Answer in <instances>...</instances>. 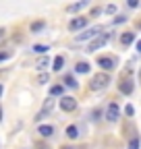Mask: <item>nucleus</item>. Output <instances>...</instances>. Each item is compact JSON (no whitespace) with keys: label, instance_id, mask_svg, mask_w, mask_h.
Masks as SVG:
<instances>
[{"label":"nucleus","instance_id":"f257e3e1","mask_svg":"<svg viewBox=\"0 0 141 149\" xmlns=\"http://www.w3.org/2000/svg\"><path fill=\"white\" fill-rule=\"evenodd\" d=\"M108 83H110V74L108 72H98L96 77L91 79V83H89V89L91 91H100V89L108 87Z\"/></svg>","mask_w":141,"mask_h":149},{"label":"nucleus","instance_id":"f03ea898","mask_svg":"<svg viewBox=\"0 0 141 149\" xmlns=\"http://www.w3.org/2000/svg\"><path fill=\"white\" fill-rule=\"evenodd\" d=\"M110 37H112V33H100L96 40H91L89 48H87V52H96V50H100L102 46H106V44L110 42Z\"/></svg>","mask_w":141,"mask_h":149},{"label":"nucleus","instance_id":"7ed1b4c3","mask_svg":"<svg viewBox=\"0 0 141 149\" xmlns=\"http://www.w3.org/2000/svg\"><path fill=\"white\" fill-rule=\"evenodd\" d=\"M77 108V100L70 97V95H62L60 97V110L62 112H73Z\"/></svg>","mask_w":141,"mask_h":149},{"label":"nucleus","instance_id":"20e7f679","mask_svg":"<svg viewBox=\"0 0 141 149\" xmlns=\"http://www.w3.org/2000/svg\"><path fill=\"white\" fill-rule=\"evenodd\" d=\"M98 64H100L104 70H114V68H116V58H112V56H100V58H98Z\"/></svg>","mask_w":141,"mask_h":149},{"label":"nucleus","instance_id":"39448f33","mask_svg":"<svg viewBox=\"0 0 141 149\" xmlns=\"http://www.w3.org/2000/svg\"><path fill=\"white\" fill-rule=\"evenodd\" d=\"M120 118V108H118V104H110L108 106V110H106V120H110V122H116Z\"/></svg>","mask_w":141,"mask_h":149},{"label":"nucleus","instance_id":"423d86ee","mask_svg":"<svg viewBox=\"0 0 141 149\" xmlns=\"http://www.w3.org/2000/svg\"><path fill=\"white\" fill-rule=\"evenodd\" d=\"M102 33V29H98V27H91V29H87V31H83L81 35H77V42H83V40H96V37Z\"/></svg>","mask_w":141,"mask_h":149},{"label":"nucleus","instance_id":"0eeeda50","mask_svg":"<svg viewBox=\"0 0 141 149\" xmlns=\"http://www.w3.org/2000/svg\"><path fill=\"white\" fill-rule=\"evenodd\" d=\"M118 91L125 93V95H131V93H133V83H131V79H122V81L118 83Z\"/></svg>","mask_w":141,"mask_h":149},{"label":"nucleus","instance_id":"6e6552de","mask_svg":"<svg viewBox=\"0 0 141 149\" xmlns=\"http://www.w3.org/2000/svg\"><path fill=\"white\" fill-rule=\"evenodd\" d=\"M85 25H87V19L81 17V19H73V21L68 23V29H70V31H79V29H83Z\"/></svg>","mask_w":141,"mask_h":149},{"label":"nucleus","instance_id":"1a4fd4ad","mask_svg":"<svg viewBox=\"0 0 141 149\" xmlns=\"http://www.w3.org/2000/svg\"><path fill=\"white\" fill-rule=\"evenodd\" d=\"M52 108H54V100H50V97H48V100L44 102V106H42V112H40L38 116H35V120H42V118L48 114V112H50Z\"/></svg>","mask_w":141,"mask_h":149},{"label":"nucleus","instance_id":"9d476101","mask_svg":"<svg viewBox=\"0 0 141 149\" xmlns=\"http://www.w3.org/2000/svg\"><path fill=\"white\" fill-rule=\"evenodd\" d=\"M38 133H40L42 137H52V135H54V126H52V124H42V126L38 128Z\"/></svg>","mask_w":141,"mask_h":149},{"label":"nucleus","instance_id":"9b49d317","mask_svg":"<svg viewBox=\"0 0 141 149\" xmlns=\"http://www.w3.org/2000/svg\"><path fill=\"white\" fill-rule=\"evenodd\" d=\"M133 42H135V33L127 31V33H122V35H120V44H122V46H131Z\"/></svg>","mask_w":141,"mask_h":149},{"label":"nucleus","instance_id":"f8f14e48","mask_svg":"<svg viewBox=\"0 0 141 149\" xmlns=\"http://www.w3.org/2000/svg\"><path fill=\"white\" fill-rule=\"evenodd\" d=\"M66 137H68V139H77V137H79V128H77L75 124L66 126Z\"/></svg>","mask_w":141,"mask_h":149},{"label":"nucleus","instance_id":"ddd939ff","mask_svg":"<svg viewBox=\"0 0 141 149\" xmlns=\"http://www.w3.org/2000/svg\"><path fill=\"white\" fill-rule=\"evenodd\" d=\"M75 72H81V74L89 72V64H87V62H77L75 64Z\"/></svg>","mask_w":141,"mask_h":149},{"label":"nucleus","instance_id":"4468645a","mask_svg":"<svg viewBox=\"0 0 141 149\" xmlns=\"http://www.w3.org/2000/svg\"><path fill=\"white\" fill-rule=\"evenodd\" d=\"M62 66H64V58H62V56H56L54 62H52V68H54V70H62Z\"/></svg>","mask_w":141,"mask_h":149},{"label":"nucleus","instance_id":"2eb2a0df","mask_svg":"<svg viewBox=\"0 0 141 149\" xmlns=\"http://www.w3.org/2000/svg\"><path fill=\"white\" fill-rule=\"evenodd\" d=\"M64 91V85H52L50 87V95H62Z\"/></svg>","mask_w":141,"mask_h":149},{"label":"nucleus","instance_id":"dca6fc26","mask_svg":"<svg viewBox=\"0 0 141 149\" xmlns=\"http://www.w3.org/2000/svg\"><path fill=\"white\" fill-rule=\"evenodd\" d=\"M31 50H33L35 54H46V52H48L50 48H48V46H44V44H35V46H33Z\"/></svg>","mask_w":141,"mask_h":149},{"label":"nucleus","instance_id":"f3484780","mask_svg":"<svg viewBox=\"0 0 141 149\" xmlns=\"http://www.w3.org/2000/svg\"><path fill=\"white\" fill-rule=\"evenodd\" d=\"M64 87H70V89H75V87H77V81H75L73 77H70V74H66V77H64Z\"/></svg>","mask_w":141,"mask_h":149},{"label":"nucleus","instance_id":"a211bd4d","mask_svg":"<svg viewBox=\"0 0 141 149\" xmlns=\"http://www.w3.org/2000/svg\"><path fill=\"white\" fill-rule=\"evenodd\" d=\"M44 27H46V23H44V21H35V23H31V31H33V33L42 31Z\"/></svg>","mask_w":141,"mask_h":149},{"label":"nucleus","instance_id":"6ab92c4d","mask_svg":"<svg viewBox=\"0 0 141 149\" xmlns=\"http://www.w3.org/2000/svg\"><path fill=\"white\" fill-rule=\"evenodd\" d=\"M48 64H50V58H48V56H44V58H40V60H38V64H35V66H38L40 70H44Z\"/></svg>","mask_w":141,"mask_h":149},{"label":"nucleus","instance_id":"aec40b11","mask_svg":"<svg viewBox=\"0 0 141 149\" xmlns=\"http://www.w3.org/2000/svg\"><path fill=\"white\" fill-rule=\"evenodd\" d=\"M83 6H87V2H77V4H70V6H68V10H70V13H75V10H81Z\"/></svg>","mask_w":141,"mask_h":149},{"label":"nucleus","instance_id":"412c9836","mask_svg":"<svg viewBox=\"0 0 141 149\" xmlns=\"http://www.w3.org/2000/svg\"><path fill=\"white\" fill-rule=\"evenodd\" d=\"M129 149H139V137H133L129 141Z\"/></svg>","mask_w":141,"mask_h":149},{"label":"nucleus","instance_id":"4be33fe9","mask_svg":"<svg viewBox=\"0 0 141 149\" xmlns=\"http://www.w3.org/2000/svg\"><path fill=\"white\" fill-rule=\"evenodd\" d=\"M10 56H13L10 52H0V62H2V60H8Z\"/></svg>","mask_w":141,"mask_h":149},{"label":"nucleus","instance_id":"5701e85b","mask_svg":"<svg viewBox=\"0 0 141 149\" xmlns=\"http://www.w3.org/2000/svg\"><path fill=\"white\" fill-rule=\"evenodd\" d=\"M106 13H110V15H114V13H116V6H114V4H108V6H106Z\"/></svg>","mask_w":141,"mask_h":149},{"label":"nucleus","instance_id":"b1692460","mask_svg":"<svg viewBox=\"0 0 141 149\" xmlns=\"http://www.w3.org/2000/svg\"><path fill=\"white\" fill-rule=\"evenodd\" d=\"M133 112H135L133 106H127V108H125V114H127V116H133Z\"/></svg>","mask_w":141,"mask_h":149},{"label":"nucleus","instance_id":"393cba45","mask_svg":"<svg viewBox=\"0 0 141 149\" xmlns=\"http://www.w3.org/2000/svg\"><path fill=\"white\" fill-rule=\"evenodd\" d=\"M48 79H50L48 74H40V79H38V81H40V83H48Z\"/></svg>","mask_w":141,"mask_h":149},{"label":"nucleus","instance_id":"a878e982","mask_svg":"<svg viewBox=\"0 0 141 149\" xmlns=\"http://www.w3.org/2000/svg\"><path fill=\"white\" fill-rule=\"evenodd\" d=\"M125 21H127V17H122V15H120V17H116V19H114V23H125Z\"/></svg>","mask_w":141,"mask_h":149},{"label":"nucleus","instance_id":"bb28decb","mask_svg":"<svg viewBox=\"0 0 141 149\" xmlns=\"http://www.w3.org/2000/svg\"><path fill=\"white\" fill-rule=\"evenodd\" d=\"M127 4H129V6H133V8H135V6H139L137 0H127Z\"/></svg>","mask_w":141,"mask_h":149},{"label":"nucleus","instance_id":"cd10ccee","mask_svg":"<svg viewBox=\"0 0 141 149\" xmlns=\"http://www.w3.org/2000/svg\"><path fill=\"white\" fill-rule=\"evenodd\" d=\"M100 116H102V112H100V110H96V112H94V120H100Z\"/></svg>","mask_w":141,"mask_h":149},{"label":"nucleus","instance_id":"c85d7f7f","mask_svg":"<svg viewBox=\"0 0 141 149\" xmlns=\"http://www.w3.org/2000/svg\"><path fill=\"white\" fill-rule=\"evenodd\" d=\"M100 13H102V8H94V10H91V17H96V15H100Z\"/></svg>","mask_w":141,"mask_h":149},{"label":"nucleus","instance_id":"c756f323","mask_svg":"<svg viewBox=\"0 0 141 149\" xmlns=\"http://www.w3.org/2000/svg\"><path fill=\"white\" fill-rule=\"evenodd\" d=\"M4 33H6V31H4L2 27H0V40H2V37H4Z\"/></svg>","mask_w":141,"mask_h":149},{"label":"nucleus","instance_id":"7c9ffc66","mask_svg":"<svg viewBox=\"0 0 141 149\" xmlns=\"http://www.w3.org/2000/svg\"><path fill=\"white\" fill-rule=\"evenodd\" d=\"M137 52H141V42H137Z\"/></svg>","mask_w":141,"mask_h":149},{"label":"nucleus","instance_id":"2f4dec72","mask_svg":"<svg viewBox=\"0 0 141 149\" xmlns=\"http://www.w3.org/2000/svg\"><path fill=\"white\" fill-rule=\"evenodd\" d=\"M0 120H2V108H0Z\"/></svg>","mask_w":141,"mask_h":149},{"label":"nucleus","instance_id":"473e14b6","mask_svg":"<svg viewBox=\"0 0 141 149\" xmlns=\"http://www.w3.org/2000/svg\"><path fill=\"white\" fill-rule=\"evenodd\" d=\"M0 95H2V85H0Z\"/></svg>","mask_w":141,"mask_h":149},{"label":"nucleus","instance_id":"72a5a7b5","mask_svg":"<svg viewBox=\"0 0 141 149\" xmlns=\"http://www.w3.org/2000/svg\"><path fill=\"white\" fill-rule=\"evenodd\" d=\"M62 149H73V147H62Z\"/></svg>","mask_w":141,"mask_h":149},{"label":"nucleus","instance_id":"f704fd0d","mask_svg":"<svg viewBox=\"0 0 141 149\" xmlns=\"http://www.w3.org/2000/svg\"><path fill=\"white\" fill-rule=\"evenodd\" d=\"M46 149H48V147H46Z\"/></svg>","mask_w":141,"mask_h":149}]
</instances>
